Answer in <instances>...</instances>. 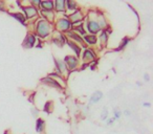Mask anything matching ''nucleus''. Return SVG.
I'll return each instance as SVG.
<instances>
[{
    "label": "nucleus",
    "instance_id": "f257e3e1",
    "mask_svg": "<svg viewBox=\"0 0 153 134\" xmlns=\"http://www.w3.org/2000/svg\"><path fill=\"white\" fill-rule=\"evenodd\" d=\"M36 25L37 26L35 30L37 33V36L41 37V38H47L51 35V24L47 20H40V21L37 22Z\"/></svg>",
    "mask_w": 153,
    "mask_h": 134
},
{
    "label": "nucleus",
    "instance_id": "f03ea898",
    "mask_svg": "<svg viewBox=\"0 0 153 134\" xmlns=\"http://www.w3.org/2000/svg\"><path fill=\"white\" fill-rule=\"evenodd\" d=\"M56 27H57V30H60V32L67 33L68 30H70V28H72V24H71V22L68 20V18H60L57 21Z\"/></svg>",
    "mask_w": 153,
    "mask_h": 134
},
{
    "label": "nucleus",
    "instance_id": "7ed1b4c3",
    "mask_svg": "<svg viewBox=\"0 0 153 134\" xmlns=\"http://www.w3.org/2000/svg\"><path fill=\"white\" fill-rule=\"evenodd\" d=\"M64 63H65L67 70H74L78 67L79 59L74 56H66L65 59H64Z\"/></svg>",
    "mask_w": 153,
    "mask_h": 134
},
{
    "label": "nucleus",
    "instance_id": "20e7f679",
    "mask_svg": "<svg viewBox=\"0 0 153 134\" xmlns=\"http://www.w3.org/2000/svg\"><path fill=\"white\" fill-rule=\"evenodd\" d=\"M86 28H87L88 33H90L91 35H94V36H96V34H98V33L101 30L98 22H97V20H94V19L87 20V22H86Z\"/></svg>",
    "mask_w": 153,
    "mask_h": 134
},
{
    "label": "nucleus",
    "instance_id": "39448f33",
    "mask_svg": "<svg viewBox=\"0 0 153 134\" xmlns=\"http://www.w3.org/2000/svg\"><path fill=\"white\" fill-rule=\"evenodd\" d=\"M22 11L24 12V17L26 19H33L38 15V7H34L33 5L30 7H22Z\"/></svg>",
    "mask_w": 153,
    "mask_h": 134
},
{
    "label": "nucleus",
    "instance_id": "423d86ee",
    "mask_svg": "<svg viewBox=\"0 0 153 134\" xmlns=\"http://www.w3.org/2000/svg\"><path fill=\"white\" fill-rule=\"evenodd\" d=\"M67 17H68V16H67ZM83 19H84V15L82 14V12L80 11V10H76L74 14H71V15L68 17V20L71 22L72 25H74V24H76V23L80 24Z\"/></svg>",
    "mask_w": 153,
    "mask_h": 134
},
{
    "label": "nucleus",
    "instance_id": "0eeeda50",
    "mask_svg": "<svg viewBox=\"0 0 153 134\" xmlns=\"http://www.w3.org/2000/svg\"><path fill=\"white\" fill-rule=\"evenodd\" d=\"M96 53L94 51V49L91 48H85L83 53V61L85 62L86 64H88L89 62L94 61L96 59Z\"/></svg>",
    "mask_w": 153,
    "mask_h": 134
},
{
    "label": "nucleus",
    "instance_id": "6e6552de",
    "mask_svg": "<svg viewBox=\"0 0 153 134\" xmlns=\"http://www.w3.org/2000/svg\"><path fill=\"white\" fill-rule=\"evenodd\" d=\"M55 64H56V67H57V71H58V75H60L62 77V75H65L67 73V68H66V65L64 63V61L60 59H55Z\"/></svg>",
    "mask_w": 153,
    "mask_h": 134
},
{
    "label": "nucleus",
    "instance_id": "1a4fd4ad",
    "mask_svg": "<svg viewBox=\"0 0 153 134\" xmlns=\"http://www.w3.org/2000/svg\"><path fill=\"white\" fill-rule=\"evenodd\" d=\"M41 82H42V83H44V84H46V85L51 86V87L57 88V89H62V88H63L61 86V84L59 83V82L56 81L55 79H53V78H51V77L44 78V79L41 80Z\"/></svg>",
    "mask_w": 153,
    "mask_h": 134
},
{
    "label": "nucleus",
    "instance_id": "9d476101",
    "mask_svg": "<svg viewBox=\"0 0 153 134\" xmlns=\"http://www.w3.org/2000/svg\"><path fill=\"white\" fill-rule=\"evenodd\" d=\"M39 7L43 12H53L55 7V2L53 1H41Z\"/></svg>",
    "mask_w": 153,
    "mask_h": 134
},
{
    "label": "nucleus",
    "instance_id": "9b49d317",
    "mask_svg": "<svg viewBox=\"0 0 153 134\" xmlns=\"http://www.w3.org/2000/svg\"><path fill=\"white\" fill-rule=\"evenodd\" d=\"M66 44H67L68 46H69L70 48H71L72 50L74 51V53H76V58H79L80 56H81L82 50H81V47H80L79 45H78V43L72 42V41H66Z\"/></svg>",
    "mask_w": 153,
    "mask_h": 134
},
{
    "label": "nucleus",
    "instance_id": "f8f14e48",
    "mask_svg": "<svg viewBox=\"0 0 153 134\" xmlns=\"http://www.w3.org/2000/svg\"><path fill=\"white\" fill-rule=\"evenodd\" d=\"M36 35H28L25 38V40H24V47H27V48L33 47L36 44Z\"/></svg>",
    "mask_w": 153,
    "mask_h": 134
},
{
    "label": "nucleus",
    "instance_id": "ddd939ff",
    "mask_svg": "<svg viewBox=\"0 0 153 134\" xmlns=\"http://www.w3.org/2000/svg\"><path fill=\"white\" fill-rule=\"evenodd\" d=\"M66 35H67V37L74 39V41H76V42L80 43V44H84L83 38H82V37H80L79 35L76 34V33H74V30H68V32L66 33Z\"/></svg>",
    "mask_w": 153,
    "mask_h": 134
},
{
    "label": "nucleus",
    "instance_id": "4468645a",
    "mask_svg": "<svg viewBox=\"0 0 153 134\" xmlns=\"http://www.w3.org/2000/svg\"><path fill=\"white\" fill-rule=\"evenodd\" d=\"M83 41L84 43H86L88 45H96L98 39H97V37L94 35H85L83 38Z\"/></svg>",
    "mask_w": 153,
    "mask_h": 134
},
{
    "label": "nucleus",
    "instance_id": "2eb2a0df",
    "mask_svg": "<svg viewBox=\"0 0 153 134\" xmlns=\"http://www.w3.org/2000/svg\"><path fill=\"white\" fill-rule=\"evenodd\" d=\"M103 98V92L101 91H97L94 92V94L91 96V98H90L89 100V104L92 105V104H97V103H99L101 101V98Z\"/></svg>",
    "mask_w": 153,
    "mask_h": 134
},
{
    "label": "nucleus",
    "instance_id": "dca6fc26",
    "mask_svg": "<svg viewBox=\"0 0 153 134\" xmlns=\"http://www.w3.org/2000/svg\"><path fill=\"white\" fill-rule=\"evenodd\" d=\"M53 9L56 10L57 12H59V13H64V12L66 11L65 10V1H63V0H61V1H56L55 2V7Z\"/></svg>",
    "mask_w": 153,
    "mask_h": 134
},
{
    "label": "nucleus",
    "instance_id": "f3484780",
    "mask_svg": "<svg viewBox=\"0 0 153 134\" xmlns=\"http://www.w3.org/2000/svg\"><path fill=\"white\" fill-rule=\"evenodd\" d=\"M45 129V121L42 118H38L36 121V131L38 133H42Z\"/></svg>",
    "mask_w": 153,
    "mask_h": 134
},
{
    "label": "nucleus",
    "instance_id": "a211bd4d",
    "mask_svg": "<svg viewBox=\"0 0 153 134\" xmlns=\"http://www.w3.org/2000/svg\"><path fill=\"white\" fill-rule=\"evenodd\" d=\"M65 10H67V11H74L76 12V10H78V4H76L74 1H71V0L65 1Z\"/></svg>",
    "mask_w": 153,
    "mask_h": 134
},
{
    "label": "nucleus",
    "instance_id": "6ab92c4d",
    "mask_svg": "<svg viewBox=\"0 0 153 134\" xmlns=\"http://www.w3.org/2000/svg\"><path fill=\"white\" fill-rule=\"evenodd\" d=\"M74 32H78V35H79L80 37L81 36H85L86 35V30H84V25L82 23H80L78 26H74Z\"/></svg>",
    "mask_w": 153,
    "mask_h": 134
},
{
    "label": "nucleus",
    "instance_id": "aec40b11",
    "mask_svg": "<svg viewBox=\"0 0 153 134\" xmlns=\"http://www.w3.org/2000/svg\"><path fill=\"white\" fill-rule=\"evenodd\" d=\"M108 36H109L108 32H107V30H103L102 33H101V35H100V40H101L102 45L103 44L105 45L107 42H108Z\"/></svg>",
    "mask_w": 153,
    "mask_h": 134
},
{
    "label": "nucleus",
    "instance_id": "412c9836",
    "mask_svg": "<svg viewBox=\"0 0 153 134\" xmlns=\"http://www.w3.org/2000/svg\"><path fill=\"white\" fill-rule=\"evenodd\" d=\"M12 16H13V17L15 18L16 20H18V21H19L20 23H22V24H25L26 18L24 17V15H23V14H20V13H13V14H12Z\"/></svg>",
    "mask_w": 153,
    "mask_h": 134
},
{
    "label": "nucleus",
    "instance_id": "4be33fe9",
    "mask_svg": "<svg viewBox=\"0 0 153 134\" xmlns=\"http://www.w3.org/2000/svg\"><path fill=\"white\" fill-rule=\"evenodd\" d=\"M130 42V38H124L123 40H122V43H121V45L119 46V48H117V50H122V49H124L126 47V45H128V43Z\"/></svg>",
    "mask_w": 153,
    "mask_h": 134
},
{
    "label": "nucleus",
    "instance_id": "5701e85b",
    "mask_svg": "<svg viewBox=\"0 0 153 134\" xmlns=\"http://www.w3.org/2000/svg\"><path fill=\"white\" fill-rule=\"evenodd\" d=\"M42 13V15L45 17V19L44 20H46V19H48V20H53V17H55V15H53V12H41Z\"/></svg>",
    "mask_w": 153,
    "mask_h": 134
},
{
    "label": "nucleus",
    "instance_id": "b1692460",
    "mask_svg": "<svg viewBox=\"0 0 153 134\" xmlns=\"http://www.w3.org/2000/svg\"><path fill=\"white\" fill-rule=\"evenodd\" d=\"M107 118H108V110L106 108H104L102 111V114H101V119L102 121H106Z\"/></svg>",
    "mask_w": 153,
    "mask_h": 134
},
{
    "label": "nucleus",
    "instance_id": "393cba45",
    "mask_svg": "<svg viewBox=\"0 0 153 134\" xmlns=\"http://www.w3.org/2000/svg\"><path fill=\"white\" fill-rule=\"evenodd\" d=\"M121 115H122V113H121V111H119V110H114V117H113V119H119L120 117H121Z\"/></svg>",
    "mask_w": 153,
    "mask_h": 134
},
{
    "label": "nucleus",
    "instance_id": "a878e982",
    "mask_svg": "<svg viewBox=\"0 0 153 134\" xmlns=\"http://www.w3.org/2000/svg\"><path fill=\"white\" fill-rule=\"evenodd\" d=\"M51 102L47 103V104L44 106V109H43V110H44V111H47V112H49V105H51Z\"/></svg>",
    "mask_w": 153,
    "mask_h": 134
},
{
    "label": "nucleus",
    "instance_id": "bb28decb",
    "mask_svg": "<svg viewBox=\"0 0 153 134\" xmlns=\"http://www.w3.org/2000/svg\"><path fill=\"white\" fill-rule=\"evenodd\" d=\"M144 80H145L146 82H149V81H150V78H149V75H148V73H145V75H144Z\"/></svg>",
    "mask_w": 153,
    "mask_h": 134
},
{
    "label": "nucleus",
    "instance_id": "cd10ccee",
    "mask_svg": "<svg viewBox=\"0 0 153 134\" xmlns=\"http://www.w3.org/2000/svg\"><path fill=\"white\" fill-rule=\"evenodd\" d=\"M113 121H114V119H113V118L107 119V125H111V124H113Z\"/></svg>",
    "mask_w": 153,
    "mask_h": 134
},
{
    "label": "nucleus",
    "instance_id": "c85d7f7f",
    "mask_svg": "<svg viewBox=\"0 0 153 134\" xmlns=\"http://www.w3.org/2000/svg\"><path fill=\"white\" fill-rule=\"evenodd\" d=\"M3 5H4V3H3L2 1H0V11H2L3 10Z\"/></svg>",
    "mask_w": 153,
    "mask_h": 134
},
{
    "label": "nucleus",
    "instance_id": "c756f323",
    "mask_svg": "<svg viewBox=\"0 0 153 134\" xmlns=\"http://www.w3.org/2000/svg\"><path fill=\"white\" fill-rule=\"evenodd\" d=\"M151 104L150 103H144V107H150Z\"/></svg>",
    "mask_w": 153,
    "mask_h": 134
},
{
    "label": "nucleus",
    "instance_id": "7c9ffc66",
    "mask_svg": "<svg viewBox=\"0 0 153 134\" xmlns=\"http://www.w3.org/2000/svg\"><path fill=\"white\" fill-rule=\"evenodd\" d=\"M125 114H126V115H130V112H129V111L126 110V111H125Z\"/></svg>",
    "mask_w": 153,
    "mask_h": 134
}]
</instances>
